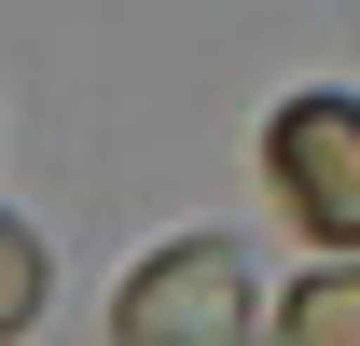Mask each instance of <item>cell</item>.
Wrapping results in <instances>:
<instances>
[{
    "label": "cell",
    "mask_w": 360,
    "mask_h": 346,
    "mask_svg": "<svg viewBox=\"0 0 360 346\" xmlns=\"http://www.w3.org/2000/svg\"><path fill=\"white\" fill-rule=\"evenodd\" d=\"M264 194L291 236L319 250H360V97H291L264 125Z\"/></svg>",
    "instance_id": "obj_2"
},
{
    "label": "cell",
    "mask_w": 360,
    "mask_h": 346,
    "mask_svg": "<svg viewBox=\"0 0 360 346\" xmlns=\"http://www.w3.org/2000/svg\"><path fill=\"white\" fill-rule=\"evenodd\" d=\"M28 319H42V236H28V222H0V346L28 333Z\"/></svg>",
    "instance_id": "obj_4"
},
{
    "label": "cell",
    "mask_w": 360,
    "mask_h": 346,
    "mask_svg": "<svg viewBox=\"0 0 360 346\" xmlns=\"http://www.w3.org/2000/svg\"><path fill=\"white\" fill-rule=\"evenodd\" d=\"M277 346H360V263H319L277 291Z\"/></svg>",
    "instance_id": "obj_3"
},
{
    "label": "cell",
    "mask_w": 360,
    "mask_h": 346,
    "mask_svg": "<svg viewBox=\"0 0 360 346\" xmlns=\"http://www.w3.org/2000/svg\"><path fill=\"white\" fill-rule=\"evenodd\" d=\"M264 333V277L236 236H167L111 291V346H250Z\"/></svg>",
    "instance_id": "obj_1"
}]
</instances>
